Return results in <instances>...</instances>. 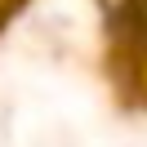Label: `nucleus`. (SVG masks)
I'll return each instance as SVG.
<instances>
[{"instance_id":"f257e3e1","label":"nucleus","mask_w":147,"mask_h":147,"mask_svg":"<svg viewBox=\"0 0 147 147\" xmlns=\"http://www.w3.org/2000/svg\"><path fill=\"white\" fill-rule=\"evenodd\" d=\"M5 13H9V9H5V5H0V22H5Z\"/></svg>"}]
</instances>
